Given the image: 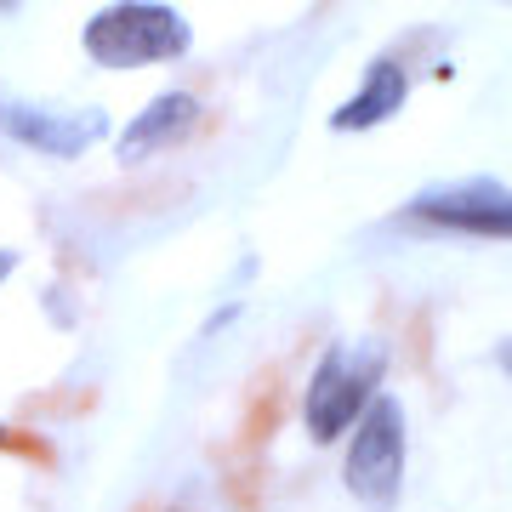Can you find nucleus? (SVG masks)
<instances>
[{"instance_id":"1","label":"nucleus","mask_w":512,"mask_h":512,"mask_svg":"<svg viewBox=\"0 0 512 512\" xmlns=\"http://www.w3.org/2000/svg\"><path fill=\"white\" fill-rule=\"evenodd\" d=\"M80 46L97 69L131 74V69H160V63H183L194 52V23L177 6L160 0H120L86 18Z\"/></svg>"},{"instance_id":"2","label":"nucleus","mask_w":512,"mask_h":512,"mask_svg":"<svg viewBox=\"0 0 512 512\" xmlns=\"http://www.w3.org/2000/svg\"><path fill=\"white\" fill-rule=\"evenodd\" d=\"M382 370H387L382 342H330L313 359L308 387H302V433L313 444L348 439L359 427V416L382 393Z\"/></svg>"},{"instance_id":"3","label":"nucleus","mask_w":512,"mask_h":512,"mask_svg":"<svg viewBox=\"0 0 512 512\" xmlns=\"http://www.w3.org/2000/svg\"><path fill=\"white\" fill-rule=\"evenodd\" d=\"M342 484L365 512H393L404 490V404L393 393H376L359 427L348 433Z\"/></svg>"},{"instance_id":"4","label":"nucleus","mask_w":512,"mask_h":512,"mask_svg":"<svg viewBox=\"0 0 512 512\" xmlns=\"http://www.w3.org/2000/svg\"><path fill=\"white\" fill-rule=\"evenodd\" d=\"M109 126L114 120L103 103H40L0 92V137L40 160H80L97 143H109Z\"/></svg>"},{"instance_id":"5","label":"nucleus","mask_w":512,"mask_h":512,"mask_svg":"<svg viewBox=\"0 0 512 512\" xmlns=\"http://www.w3.org/2000/svg\"><path fill=\"white\" fill-rule=\"evenodd\" d=\"M410 217L427 228L450 234H478V239H512V188L495 177H467V183L427 188L410 200Z\"/></svg>"},{"instance_id":"6","label":"nucleus","mask_w":512,"mask_h":512,"mask_svg":"<svg viewBox=\"0 0 512 512\" xmlns=\"http://www.w3.org/2000/svg\"><path fill=\"white\" fill-rule=\"evenodd\" d=\"M200 126H205L200 92H188V86H171V92L148 97L143 109L131 114L126 126H120V137H114V160H120V165H148L154 154H171V148H183Z\"/></svg>"},{"instance_id":"7","label":"nucleus","mask_w":512,"mask_h":512,"mask_svg":"<svg viewBox=\"0 0 512 512\" xmlns=\"http://www.w3.org/2000/svg\"><path fill=\"white\" fill-rule=\"evenodd\" d=\"M404 97H410L404 63L399 57H376V63H365L359 92L330 109V131H376V126H387V120L404 109Z\"/></svg>"},{"instance_id":"8","label":"nucleus","mask_w":512,"mask_h":512,"mask_svg":"<svg viewBox=\"0 0 512 512\" xmlns=\"http://www.w3.org/2000/svg\"><path fill=\"white\" fill-rule=\"evenodd\" d=\"M12 274H18V251H6V245H0V285H6Z\"/></svg>"},{"instance_id":"9","label":"nucleus","mask_w":512,"mask_h":512,"mask_svg":"<svg viewBox=\"0 0 512 512\" xmlns=\"http://www.w3.org/2000/svg\"><path fill=\"white\" fill-rule=\"evenodd\" d=\"M495 365L507 370V382H512V336H501V348H495Z\"/></svg>"},{"instance_id":"10","label":"nucleus","mask_w":512,"mask_h":512,"mask_svg":"<svg viewBox=\"0 0 512 512\" xmlns=\"http://www.w3.org/2000/svg\"><path fill=\"white\" fill-rule=\"evenodd\" d=\"M0 444H12V427H0Z\"/></svg>"}]
</instances>
